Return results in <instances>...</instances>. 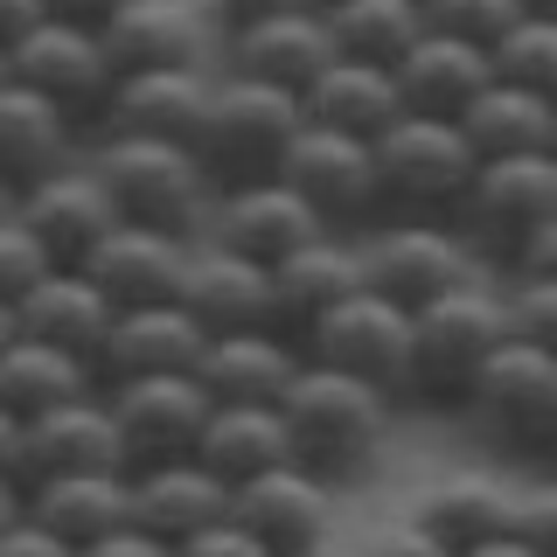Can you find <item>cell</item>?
<instances>
[{
	"label": "cell",
	"mask_w": 557,
	"mask_h": 557,
	"mask_svg": "<svg viewBox=\"0 0 557 557\" xmlns=\"http://www.w3.org/2000/svg\"><path fill=\"white\" fill-rule=\"evenodd\" d=\"M0 557H84L70 536H57L49 522H35L28 509L8 516V530H0Z\"/></svg>",
	"instance_id": "obj_41"
},
{
	"label": "cell",
	"mask_w": 557,
	"mask_h": 557,
	"mask_svg": "<svg viewBox=\"0 0 557 557\" xmlns=\"http://www.w3.org/2000/svg\"><path fill=\"white\" fill-rule=\"evenodd\" d=\"M119 418V440H126V467H168L188 460L202 446V425L216 411L202 370H168V376H126V383H104Z\"/></svg>",
	"instance_id": "obj_10"
},
{
	"label": "cell",
	"mask_w": 557,
	"mask_h": 557,
	"mask_svg": "<svg viewBox=\"0 0 557 557\" xmlns=\"http://www.w3.org/2000/svg\"><path fill=\"white\" fill-rule=\"evenodd\" d=\"M502 300H509V327H516L522 342L557 348V278H544V272H509Z\"/></svg>",
	"instance_id": "obj_39"
},
{
	"label": "cell",
	"mask_w": 557,
	"mask_h": 557,
	"mask_svg": "<svg viewBox=\"0 0 557 557\" xmlns=\"http://www.w3.org/2000/svg\"><path fill=\"white\" fill-rule=\"evenodd\" d=\"M474 244L460 237V223H440V216H405L397 231H376L362 244V265H370V286L391 293L397 307H432L440 293L467 286L474 278Z\"/></svg>",
	"instance_id": "obj_12"
},
{
	"label": "cell",
	"mask_w": 557,
	"mask_h": 557,
	"mask_svg": "<svg viewBox=\"0 0 557 557\" xmlns=\"http://www.w3.org/2000/svg\"><path fill=\"white\" fill-rule=\"evenodd\" d=\"M278 411H286V432H293V460H307L335 487L370 474L383 440H391V391L370 376L335 370V362H313V356L300 362Z\"/></svg>",
	"instance_id": "obj_1"
},
{
	"label": "cell",
	"mask_w": 557,
	"mask_h": 557,
	"mask_svg": "<svg viewBox=\"0 0 557 557\" xmlns=\"http://www.w3.org/2000/svg\"><path fill=\"white\" fill-rule=\"evenodd\" d=\"M272 286H278V327H286L293 342H307L313 321H327L348 293L370 286V265H362V244H348L342 231H327V237L300 244L293 258H278Z\"/></svg>",
	"instance_id": "obj_24"
},
{
	"label": "cell",
	"mask_w": 557,
	"mask_h": 557,
	"mask_svg": "<svg viewBox=\"0 0 557 557\" xmlns=\"http://www.w3.org/2000/svg\"><path fill=\"white\" fill-rule=\"evenodd\" d=\"M376 168H383V202L397 216H453L467 182H474V168H481V153H474L460 119L405 112L376 139Z\"/></svg>",
	"instance_id": "obj_8"
},
{
	"label": "cell",
	"mask_w": 557,
	"mask_h": 557,
	"mask_svg": "<svg viewBox=\"0 0 557 557\" xmlns=\"http://www.w3.org/2000/svg\"><path fill=\"white\" fill-rule=\"evenodd\" d=\"M300 348L313 362H335V370L370 376L391 397H405V376H411V307H397L391 293L362 286V293H348L327 321H313V335Z\"/></svg>",
	"instance_id": "obj_11"
},
{
	"label": "cell",
	"mask_w": 557,
	"mask_h": 557,
	"mask_svg": "<svg viewBox=\"0 0 557 557\" xmlns=\"http://www.w3.org/2000/svg\"><path fill=\"white\" fill-rule=\"evenodd\" d=\"M460 557H544L530 544V536L522 530H509V536H487V544H474V550H460Z\"/></svg>",
	"instance_id": "obj_49"
},
{
	"label": "cell",
	"mask_w": 557,
	"mask_h": 557,
	"mask_svg": "<svg viewBox=\"0 0 557 557\" xmlns=\"http://www.w3.org/2000/svg\"><path fill=\"white\" fill-rule=\"evenodd\" d=\"M57 14V0H0V49H14L22 35H35Z\"/></svg>",
	"instance_id": "obj_46"
},
{
	"label": "cell",
	"mask_w": 557,
	"mask_h": 557,
	"mask_svg": "<svg viewBox=\"0 0 557 557\" xmlns=\"http://www.w3.org/2000/svg\"><path fill=\"white\" fill-rule=\"evenodd\" d=\"M509 300L502 286H467L440 293L432 307L411 313V376H405V397L425 411H467V391L474 376L495 362V348L509 342Z\"/></svg>",
	"instance_id": "obj_3"
},
{
	"label": "cell",
	"mask_w": 557,
	"mask_h": 557,
	"mask_svg": "<svg viewBox=\"0 0 557 557\" xmlns=\"http://www.w3.org/2000/svg\"><path fill=\"white\" fill-rule=\"evenodd\" d=\"M216 35H237V28H258L272 14H293V8H321V0H202Z\"/></svg>",
	"instance_id": "obj_44"
},
{
	"label": "cell",
	"mask_w": 557,
	"mask_h": 557,
	"mask_svg": "<svg viewBox=\"0 0 557 557\" xmlns=\"http://www.w3.org/2000/svg\"><path fill=\"white\" fill-rule=\"evenodd\" d=\"M119 8H133V0H57V14H63V22H84V28H104Z\"/></svg>",
	"instance_id": "obj_48"
},
{
	"label": "cell",
	"mask_w": 557,
	"mask_h": 557,
	"mask_svg": "<svg viewBox=\"0 0 557 557\" xmlns=\"http://www.w3.org/2000/svg\"><path fill=\"white\" fill-rule=\"evenodd\" d=\"M335 223L313 209L300 188L278 174V182H251V188H231V196H216V223H209V237L237 244V251L265 258V265H278V258H293L300 244L327 237Z\"/></svg>",
	"instance_id": "obj_21"
},
{
	"label": "cell",
	"mask_w": 557,
	"mask_h": 557,
	"mask_svg": "<svg viewBox=\"0 0 557 557\" xmlns=\"http://www.w3.org/2000/svg\"><path fill=\"white\" fill-rule=\"evenodd\" d=\"M516 495H522V487H509L502 474L453 467V474H440L432 487H418V495H411V516L425 522L453 557H460V550L487 544V536H509L516 530Z\"/></svg>",
	"instance_id": "obj_26"
},
{
	"label": "cell",
	"mask_w": 557,
	"mask_h": 557,
	"mask_svg": "<svg viewBox=\"0 0 557 557\" xmlns=\"http://www.w3.org/2000/svg\"><path fill=\"white\" fill-rule=\"evenodd\" d=\"M14 209H22L35 231H42V244L57 251V265H84V258L104 244V231L119 223V202H112V188L98 182L91 161H77V168L49 174V182L22 188Z\"/></svg>",
	"instance_id": "obj_23"
},
{
	"label": "cell",
	"mask_w": 557,
	"mask_h": 557,
	"mask_svg": "<svg viewBox=\"0 0 557 557\" xmlns=\"http://www.w3.org/2000/svg\"><path fill=\"white\" fill-rule=\"evenodd\" d=\"M182 557H272V544H265L258 530H244L237 516H223V522H209V530L188 536Z\"/></svg>",
	"instance_id": "obj_43"
},
{
	"label": "cell",
	"mask_w": 557,
	"mask_h": 557,
	"mask_svg": "<svg viewBox=\"0 0 557 557\" xmlns=\"http://www.w3.org/2000/svg\"><path fill=\"white\" fill-rule=\"evenodd\" d=\"M0 77L49 91L57 104H70L84 126H104V112H112V91H119V63H112V42H104V28L63 22V14H49L35 35H22L14 49H0Z\"/></svg>",
	"instance_id": "obj_9"
},
{
	"label": "cell",
	"mask_w": 557,
	"mask_h": 557,
	"mask_svg": "<svg viewBox=\"0 0 557 557\" xmlns=\"http://www.w3.org/2000/svg\"><path fill=\"white\" fill-rule=\"evenodd\" d=\"M509 272H544V278H557V216H550V223H544V231H536L530 244H522Z\"/></svg>",
	"instance_id": "obj_47"
},
{
	"label": "cell",
	"mask_w": 557,
	"mask_h": 557,
	"mask_svg": "<svg viewBox=\"0 0 557 557\" xmlns=\"http://www.w3.org/2000/svg\"><path fill=\"white\" fill-rule=\"evenodd\" d=\"M91 391H98L91 356H70V348L28 342V335H8V348H0V411L42 418V411L70 405V397H91Z\"/></svg>",
	"instance_id": "obj_32"
},
{
	"label": "cell",
	"mask_w": 557,
	"mask_h": 557,
	"mask_svg": "<svg viewBox=\"0 0 557 557\" xmlns=\"http://www.w3.org/2000/svg\"><path fill=\"white\" fill-rule=\"evenodd\" d=\"M293 557H362V544H335V536H327V544H307V550H293Z\"/></svg>",
	"instance_id": "obj_50"
},
{
	"label": "cell",
	"mask_w": 557,
	"mask_h": 557,
	"mask_svg": "<svg viewBox=\"0 0 557 557\" xmlns=\"http://www.w3.org/2000/svg\"><path fill=\"white\" fill-rule=\"evenodd\" d=\"M516 530L530 536L544 557H557V474H550V481H530V487L516 495Z\"/></svg>",
	"instance_id": "obj_40"
},
{
	"label": "cell",
	"mask_w": 557,
	"mask_h": 557,
	"mask_svg": "<svg viewBox=\"0 0 557 557\" xmlns=\"http://www.w3.org/2000/svg\"><path fill=\"white\" fill-rule=\"evenodd\" d=\"M202 237H174V231H147V223H112L104 244L84 258V272L112 293V307H161L182 300L188 265H196Z\"/></svg>",
	"instance_id": "obj_17"
},
{
	"label": "cell",
	"mask_w": 557,
	"mask_h": 557,
	"mask_svg": "<svg viewBox=\"0 0 557 557\" xmlns=\"http://www.w3.org/2000/svg\"><path fill=\"white\" fill-rule=\"evenodd\" d=\"M362 557H453V550H446L440 536H432L425 522H418V516L405 509L397 522H383V530L370 536V544H362Z\"/></svg>",
	"instance_id": "obj_42"
},
{
	"label": "cell",
	"mask_w": 557,
	"mask_h": 557,
	"mask_svg": "<svg viewBox=\"0 0 557 557\" xmlns=\"http://www.w3.org/2000/svg\"><path fill=\"white\" fill-rule=\"evenodd\" d=\"M307 119L313 126H342V133H362V139H383L405 119V91H397V70L391 63H356V57H335L313 77L307 91Z\"/></svg>",
	"instance_id": "obj_31"
},
{
	"label": "cell",
	"mask_w": 557,
	"mask_h": 557,
	"mask_svg": "<svg viewBox=\"0 0 557 557\" xmlns=\"http://www.w3.org/2000/svg\"><path fill=\"white\" fill-rule=\"evenodd\" d=\"M216 342L209 327L188 313V300L161 307H119L112 335L98 348V383H126V376H168V370H202V348Z\"/></svg>",
	"instance_id": "obj_18"
},
{
	"label": "cell",
	"mask_w": 557,
	"mask_h": 557,
	"mask_svg": "<svg viewBox=\"0 0 557 557\" xmlns=\"http://www.w3.org/2000/svg\"><path fill=\"white\" fill-rule=\"evenodd\" d=\"M550 147H557V139H550Z\"/></svg>",
	"instance_id": "obj_53"
},
{
	"label": "cell",
	"mask_w": 557,
	"mask_h": 557,
	"mask_svg": "<svg viewBox=\"0 0 557 557\" xmlns=\"http://www.w3.org/2000/svg\"><path fill=\"white\" fill-rule=\"evenodd\" d=\"M22 509L35 522H49L57 536H70L77 550H91L98 536L126 530L133 516V474L126 467H84V474H49L35 495H22Z\"/></svg>",
	"instance_id": "obj_29"
},
{
	"label": "cell",
	"mask_w": 557,
	"mask_h": 557,
	"mask_svg": "<svg viewBox=\"0 0 557 557\" xmlns=\"http://www.w3.org/2000/svg\"><path fill=\"white\" fill-rule=\"evenodd\" d=\"M133 516L147 522V530H161L168 544H188L209 522L237 516V487L209 460L188 453V460H168V467H139L133 474Z\"/></svg>",
	"instance_id": "obj_27"
},
{
	"label": "cell",
	"mask_w": 557,
	"mask_h": 557,
	"mask_svg": "<svg viewBox=\"0 0 557 557\" xmlns=\"http://www.w3.org/2000/svg\"><path fill=\"white\" fill-rule=\"evenodd\" d=\"M98 182L112 188L119 223H147L174 237H209L216 223V182L188 139H147V133H104L91 147Z\"/></svg>",
	"instance_id": "obj_2"
},
{
	"label": "cell",
	"mask_w": 557,
	"mask_h": 557,
	"mask_svg": "<svg viewBox=\"0 0 557 557\" xmlns=\"http://www.w3.org/2000/svg\"><path fill=\"white\" fill-rule=\"evenodd\" d=\"M550 467H557V446H550Z\"/></svg>",
	"instance_id": "obj_52"
},
{
	"label": "cell",
	"mask_w": 557,
	"mask_h": 557,
	"mask_svg": "<svg viewBox=\"0 0 557 557\" xmlns=\"http://www.w3.org/2000/svg\"><path fill=\"white\" fill-rule=\"evenodd\" d=\"M84 557H182V544H168L161 530H147V522H126V530L98 536Z\"/></svg>",
	"instance_id": "obj_45"
},
{
	"label": "cell",
	"mask_w": 557,
	"mask_h": 557,
	"mask_svg": "<svg viewBox=\"0 0 557 557\" xmlns=\"http://www.w3.org/2000/svg\"><path fill=\"white\" fill-rule=\"evenodd\" d=\"M335 495H342V487L327 474H313L307 460H278L272 474H258V481L237 487V522L265 536L272 557H293V550L335 536Z\"/></svg>",
	"instance_id": "obj_15"
},
{
	"label": "cell",
	"mask_w": 557,
	"mask_h": 557,
	"mask_svg": "<svg viewBox=\"0 0 557 557\" xmlns=\"http://www.w3.org/2000/svg\"><path fill=\"white\" fill-rule=\"evenodd\" d=\"M216 77L202 63H168V70H126L104 112V133H147V139H188L196 147Z\"/></svg>",
	"instance_id": "obj_22"
},
{
	"label": "cell",
	"mask_w": 557,
	"mask_h": 557,
	"mask_svg": "<svg viewBox=\"0 0 557 557\" xmlns=\"http://www.w3.org/2000/svg\"><path fill=\"white\" fill-rule=\"evenodd\" d=\"M77 139H84V119L70 104H57L35 84L0 77V182L14 196L63 168H77Z\"/></svg>",
	"instance_id": "obj_16"
},
{
	"label": "cell",
	"mask_w": 557,
	"mask_h": 557,
	"mask_svg": "<svg viewBox=\"0 0 557 557\" xmlns=\"http://www.w3.org/2000/svg\"><path fill=\"white\" fill-rule=\"evenodd\" d=\"M307 126L313 119H307L300 91H278V84L223 70L216 98H209V119L196 133V153H202L209 182H216V196H231V188H251V182H278Z\"/></svg>",
	"instance_id": "obj_4"
},
{
	"label": "cell",
	"mask_w": 557,
	"mask_h": 557,
	"mask_svg": "<svg viewBox=\"0 0 557 557\" xmlns=\"http://www.w3.org/2000/svg\"><path fill=\"white\" fill-rule=\"evenodd\" d=\"M188 313L209 327V335H251V327H278V286H272V265L223 237H202L196 244V265H188V286H182Z\"/></svg>",
	"instance_id": "obj_14"
},
{
	"label": "cell",
	"mask_w": 557,
	"mask_h": 557,
	"mask_svg": "<svg viewBox=\"0 0 557 557\" xmlns=\"http://www.w3.org/2000/svg\"><path fill=\"white\" fill-rule=\"evenodd\" d=\"M49 272H57V251H49L42 231L8 202V216H0V300H22V293L42 286Z\"/></svg>",
	"instance_id": "obj_37"
},
{
	"label": "cell",
	"mask_w": 557,
	"mask_h": 557,
	"mask_svg": "<svg viewBox=\"0 0 557 557\" xmlns=\"http://www.w3.org/2000/svg\"><path fill=\"white\" fill-rule=\"evenodd\" d=\"M495 77H516L530 91L557 98V14H522L495 42Z\"/></svg>",
	"instance_id": "obj_36"
},
{
	"label": "cell",
	"mask_w": 557,
	"mask_h": 557,
	"mask_svg": "<svg viewBox=\"0 0 557 557\" xmlns=\"http://www.w3.org/2000/svg\"><path fill=\"white\" fill-rule=\"evenodd\" d=\"M522 8H530V14H557V0H522Z\"/></svg>",
	"instance_id": "obj_51"
},
{
	"label": "cell",
	"mask_w": 557,
	"mask_h": 557,
	"mask_svg": "<svg viewBox=\"0 0 557 557\" xmlns=\"http://www.w3.org/2000/svg\"><path fill=\"white\" fill-rule=\"evenodd\" d=\"M467 418L487 446L516 453V460H550L557 446V348H536L509 335L495 362L467 391Z\"/></svg>",
	"instance_id": "obj_6"
},
{
	"label": "cell",
	"mask_w": 557,
	"mask_h": 557,
	"mask_svg": "<svg viewBox=\"0 0 557 557\" xmlns=\"http://www.w3.org/2000/svg\"><path fill=\"white\" fill-rule=\"evenodd\" d=\"M327 28H335V49L356 63H405L411 42L432 28L425 0H321Z\"/></svg>",
	"instance_id": "obj_35"
},
{
	"label": "cell",
	"mask_w": 557,
	"mask_h": 557,
	"mask_svg": "<svg viewBox=\"0 0 557 557\" xmlns=\"http://www.w3.org/2000/svg\"><path fill=\"white\" fill-rule=\"evenodd\" d=\"M209 8H182V0H133L104 22L119 77L126 70H168V63H202L209 57Z\"/></svg>",
	"instance_id": "obj_30"
},
{
	"label": "cell",
	"mask_w": 557,
	"mask_h": 557,
	"mask_svg": "<svg viewBox=\"0 0 557 557\" xmlns=\"http://www.w3.org/2000/svg\"><path fill=\"white\" fill-rule=\"evenodd\" d=\"M112 321H119L112 293H104L84 265H57L42 286H28L22 300H8V335L57 342V348H70V356H91V362H98L104 335H112Z\"/></svg>",
	"instance_id": "obj_19"
},
{
	"label": "cell",
	"mask_w": 557,
	"mask_h": 557,
	"mask_svg": "<svg viewBox=\"0 0 557 557\" xmlns=\"http://www.w3.org/2000/svg\"><path fill=\"white\" fill-rule=\"evenodd\" d=\"M223 57H231L237 77H258V84H278V91H313L327 63L342 57L335 49V28H327L321 8H293V14H272L258 28H237L223 35Z\"/></svg>",
	"instance_id": "obj_20"
},
{
	"label": "cell",
	"mask_w": 557,
	"mask_h": 557,
	"mask_svg": "<svg viewBox=\"0 0 557 557\" xmlns=\"http://www.w3.org/2000/svg\"><path fill=\"white\" fill-rule=\"evenodd\" d=\"M286 182L321 209L335 231L370 223L383 209V168H376V139L342 133V126H307L300 147L286 161Z\"/></svg>",
	"instance_id": "obj_13"
},
{
	"label": "cell",
	"mask_w": 557,
	"mask_h": 557,
	"mask_svg": "<svg viewBox=\"0 0 557 557\" xmlns=\"http://www.w3.org/2000/svg\"><path fill=\"white\" fill-rule=\"evenodd\" d=\"M196 460H209L231 487L272 474L278 460H293L286 411H278V405H216V411H209V425H202Z\"/></svg>",
	"instance_id": "obj_33"
},
{
	"label": "cell",
	"mask_w": 557,
	"mask_h": 557,
	"mask_svg": "<svg viewBox=\"0 0 557 557\" xmlns=\"http://www.w3.org/2000/svg\"><path fill=\"white\" fill-rule=\"evenodd\" d=\"M307 348L286 327H251V335H216L202 348V383L216 405H278L300 376Z\"/></svg>",
	"instance_id": "obj_28"
},
{
	"label": "cell",
	"mask_w": 557,
	"mask_h": 557,
	"mask_svg": "<svg viewBox=\"0 0 557 557\" xmlns=\"http://www.w3.org/2000/svg\"><path fill=\"white\" fill-rule=\"evenodd\" d=\"M425 14H432V28L467 35V42H487V49H495L530 8H522V0H425Z\"/></svg>",
	"instance_id": "obj_38"
},
{
	"label": "cell",
	"mask_w": 557,
	"mask_h": 557,
	"mask_svg": "<svg viewBox=\"0 0 557 557\" xmlns=\"http://www.w3.org/2000/svg\"><path fill=\"white\" fill-rule=\"evenodd\" d=\"M487 84H495V49L467 42V35H446V28H425L411 42V57L397 63L405 112H425V119H460Z\"/></svg>",
	"instance_id": "obj_25"
},
{
	"label": "cell",
	"mask_w": 557,
	"mask_h": 557,
	"mask_svg": "<svg viewBox=\"0 0 557 557\" xmlns=\"http://www.w3.org/2000/svg\"><path fill=\"white\" fill-rule=\"evenodd\" d=\"M467 139H474V153H530V147H550L557 139V98L530 91V84L516 77H495L487 91L460 112Z\"/></svg>",
	"instance_id": "obj_34"
},
{
	"label": "cell",
	"mask_w": 557,
	"mask_h": 557,
	"mask_svg": "<svg viewBox=\"0 0 557 557\" xmlns=\"http://www.w3.org/2000/svg\"><path fill=\"white\" fill-rule=\"evenodd\" d=\"M557 216V147H530V153H487L467 182L460 209V237L474 244L481 258H502L516 265V251L530 244L544 223Z\"/></svg>",
	"instance_id": "obj_7"
},
{
	"label": "cell",
	"mask_w": 557,
	"mask_h": 557,
	"mask_svg": "<svg viewBox=\"0 0 557 557\" xmlns=\"http://www.w3.org/2000/svg\"><path fill=\"white\" fill-rule=\"evenodd\" d=\"M84 467H126L112 397L91 391V397H70V405L42 411V418L0 411V481H8V502L35 495L49 474H84Z\"/></svg>",
	"instance_id": "obj_5"
}]
</instances>
